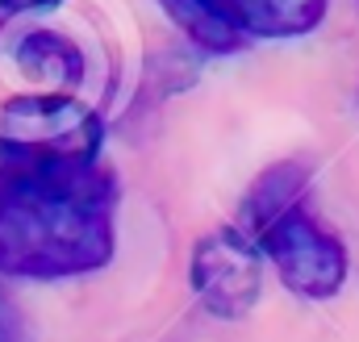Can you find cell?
<instances>
[{
	"label": "cell",
	"mask_w": 359,
	"mask_h": 342,
	"mask_svg": "<svg viewBox=\"0 0 359 342\" xmlns=\"http://www.w3.org/2000/svg\"><path fill=\"white\" fill-rule=\"evenodd\" d=\"M17 67L25 80L42 84L46 92H72V88L84 84V50L59 34V29H29L17 38V50H13Z\"/></svg>",
	"instance_id": "obj_6"
},
{
	"label": "cell",
	"mask_w": 359,
	"mask_h": 342,
	"mask_svg": "<svg viewBox=\"0 0 359 342\" xmlns=\"http://www.w3.org/2000/svg\"><path fill=\"white\" fill-rule=\"evenodd\" d=\"M63 0H0V13H46V8H59Z\"/></svg>",
	"instance_id": "obj_8"
},
{
	"label": "cell",
	"mask_w": 359,
	"mask_h": 342,
	"mask_svg": "<svg viewBox=\"0 0 359 342\" xmlns=\"http://www.w3.org/2000/svg\"><path fill=\"white\" fill-rule=\"evenodd\" d=\"M180 29L213 55L259 38H301L322 25L330 0H159Z\"/></svg>",
	"instance_id": "obj_3"
},
{
	"label": "cell",
	"mask_w": 359,
	"mask_h": 342,
	"mask_svg": "<svg viewBox=\"0 0 359 342\" xmlns=\"http://www.w3.org/2000/svg\"><path fill=\"white\" fill-rule=\"evenodd\" d=\"M0 342H21V309L0 288Z\"/></svg>",
	"instance_id": "obj_7"
},
{
	"label": "cell",
	"mask_w": 359,
	"mask_h": 342,
	"mask_svg": "<svg viewBox=\"0 0 359 342\" xmlns=\"http://www.w3.org/2000/svg\"><path fill=\"white\" fill-rule=\"evenodd\" d=\"M247 238L259 247V255L271 259L284 288L305 301H330L347 280V247L309 200L288 205L264 226L247 230Z\"/></svg>",
	"instance_id": "obj_4"
},
{
	"label": "cell",
	"mask_w": 359,
	"mask_h": 342,
	"mask_svg": "<svg viewBox=\"0 0 359 342\" xmlns=\"http://www.w3.org/2000/svg\"><path fill=\"white\" fill-rule=\"evenodd\" d=\"M117 179L100 163H21L0 155V271L63 280L100 271L113 247Z\"/></svg>",
	"instance_id": "obj_1"
},
{
	"label": "cell",
	"mask_w": 359,
	"mask_h": 342,
	"mask_svg": "<svg viewBox=\"0 0 359 342\" xmlns=\"http://www.w3.org/2000/svg\"><path fill=\"white\" fill-rule=\"evenodd\" d=\"M104 121L72 92H21L0 104V155L21 163H100Z\"/></svg>",
	"instance_id": "obj_2"
},
{
	"label": "cell",
	"mask_w": 359,
	"mask_h": 342,
	"mask_svg": "<svg viewBox=\"0 0 359 342\" xmlns=\"http://www.w3.org/2000/svg\"><path fill=\"white\" fill-rule=\"evenodd\" d=\"M188 280L196 301L213 317L238 322L255 309L264 292V255L238 226H222L192 247Z\"/></svg>",
	"instance_id": "obj_5"
}]
</instances>
